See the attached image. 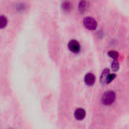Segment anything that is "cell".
Here are the masks:
<instances>
[{
	"label": "cell",
	"instance_id": "cell-7",
	"mask_svg": "<svg viewBox=\"0 0 129 129\" xmlns=\"http://www.w3.org/2000/svg\"><path fill=\"white\" fill-rule=\"evenodd\" d=\"M87 8H88V3H87V2H86V1H81V2L79 3L78 9H79V11H80L81 13L84 12V11L87 9Z\"/></svg>",
	"mask_w": 129,
	"mask_h": 129
},
{
	"label": "cell",
	"instance_id": "cell-12",
	"mask_svg": "<svg viewBox=\"0 0 129 129\" xmlns=\"http://www.w3.org/2000/svg\"><path fill=\"white\" fill-rule=\"evenodd\" d=\"M116 75L115 74V73H110L109 75V76H108V78H107V81H106V84H109V83H110L112 81H113L114 80V79L116 78Z\"/></svg>",
	"mask_w": 129,
	"mask_h": 129
},
{
	"label": "cell",
	"instance_id": "cell-1",
	"mask_svg": "<svg viewBox=\"0 0 129 129\" xmlns=\"http://www.w3.org/2000/svg\"><path fill=\"white\" fill-rule=\"evenodd\" d=\"M116 98V93L113 91H109L103 94L102 97V103L106 106H109L115 102Z\"/></svg>",
	"mask_w": 129,
	"mask_h": 129
},
{
	"label": "cell",
	"instance_id": "cell-9",
	"mask_svg": "<svg viewBox=\"0 0 129 129\" xmlns=\"http://www.w3.org/2000/svg\"><path fill=\"white\" fill-rule=\"evenodd\" d=\"M8 23V20L7 17L4 15H1L0 16V29H2L4 27L6 26Z\"/></svg>",
	"mask_w": 129,
	"mask_h": 129
},
{
	"label": "cell",
	"instance_id": "cell-3",
	"mask_svg": "<svg viewBox=\"0 0 129 129\" xmlns=\"http://www.w3.org/2000/svg\"><path fill=\"white\" fill-rule=\"evenodd\" d=\"M68 48L71 52L75 53V54L78 53L81 51V45H80V43L77 40H75V39H72L68 42Z\"/></svg>",
	"mask_w": 129,
	"mask_h": 129
},
{
	"label": "cell",
	"instance_id": "cell-11",
	"mask_svg": "<svg viewBox=\"0 0 129 129\" xmlns=\"http://www.w3.org/2000/svg\"><path fill=\"white\" fill-rule=\"evenodd\" d=\"M111 67H112V69L113 71H118L119 69V63L117 60H113L112 64H111Z\"/></svg>",
	"mask_w": 129,
	"mask_h": 129
},
{
	"label": "cell",
	"instance_id": "cell-6",
	"mask_svg": "<svg viewBox=\"0 0 129 129\" xmlns=\"http://www.w3.org/2000/svg\"><path fill=\"white\" fill-rule=\"evenodd\" d=\"M110 74V72H109V69H105L101 76H100V82L102 85H106V81H107V78L109 76V75Z\"/></svg>",
	"mask_w": 129,
	"mask_h": 129
},
{
	"label": "cell",
	"instance_id": "cell-8",
	"mask_svg": "<svg viewBox=\"0 0 129 129\" xmlns=\"http://www.w3.org/2000/svg\"><path fill=\"white\" fill-rule=\"evenodd\" d=\"M62 9L65 11H70L71 9L72 5H71V3L70 2H62Z\"/></svg>",
	"mask_w": 129,
	"mask_h": 129
},
{
	"label": "cell",
	"instance_id": "cell-2",
	"mask_svg": "<svg viewBox=\"0 0 129 129\" xmlns=\"http://www.w3.org/2000/svg\"><path fill=\"white\" fill-rule=\"evenodd\" d=\"M83 23L84 26L89 30H94L97 26V23L94 18L91 17H87L84 19Z\"/></svg>",
	"mask_w": 129,
	"mask_h": 129
},
{
	"label": "cell",
	"instance_id": "cell-4",
	"mask_svg": "<svg viewBox=\"0 0 129 129\" xmlns=\"http://www.w3.org/2000/svg\"><path fill=\"white\" fill-rule=\"evenodd\" d=\"M96 82V77L93 73H87L84 77V82L88 86H92Z\"/></svg>",
	"mask_w": 129,
	"mask_h": 129
},
{
	"label": "cell",
	"instance_id": "cell-10",
	"mask_svg": "<svg viewBox=\"0 0 129 129\" xmlns=\"http://www.w3.org/2000/svg\"><path fill=\"white\" fill-rule=\"evenodd\" d=\"M108 55L111 58H113L114 60H116L118 59V57H119V53L117 51H109L108 52Z\"/></svg>",
	"mask_w": 129,
	"mask_h": 129
},
{
	"label": "cell",
	"instance_id": "cell-5",
	"mask_svg": "<svg viewBox=\"0 0 129 129\" xmlns=\"http://www.w3.org/2000/svg\"><path fill=\"white\" fill-rule=\"evenodd\" d=\"M74 115H75V118L77 120L81 121V120H83L85 118V116H86V112H85V110L84 109L78 108V109H77L75 111Z\"/></svg>",
	"mask_w": 129,
	"mask_h": 129
}]
</instances>
